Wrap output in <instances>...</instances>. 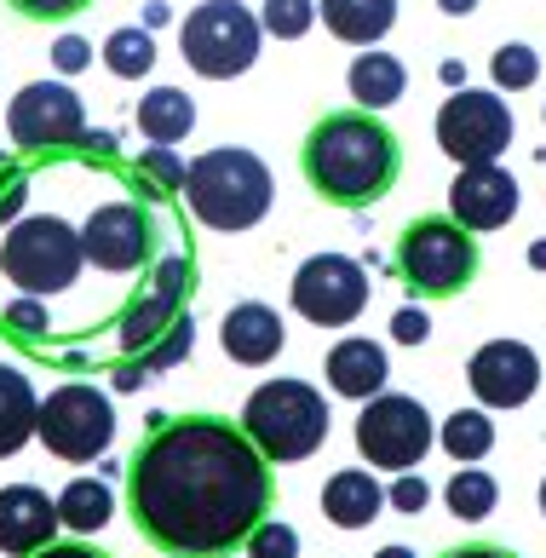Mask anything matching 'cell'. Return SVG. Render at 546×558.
Listing matches in <instances>:
<instances>
[{"label":"cell","instance_id":"cell-33","mask_svg":"<svg viewBox=\"0 0 546 558\" xmlns=\"http://www.w3.org/2000/svg\"><path fill=\"white\" fill-rule=\"evenodd\" d=\"M138 179H156L161 191H184V161L173 156V144H150L138 156Z\"/></svg>","mask_w":546,"mask_h":558},{"label":"cell","instance_id":"cell-34","mask_svg":"<svg viewBox=\"0 0 546 558\" xmlns=\"http://www.w3.org/2000/svg\"><path fill=\"white\" fill-rule=\"evenodd\" d=\"M386 507H397L403 519H420V512L432 507V484L420 478V472H397V484L386 489Z\"/></svg>","mask_w":546,"mask_h":558},{"label":"cell","instance_id":"cell-43","mask_svg":"<svg viewBox=\"0 0 546 558\" xmlns=\"http://www.w3.org/2000/svg\"><path fill=\"white\" fill-rule=\"evenodd\" d=\"M150 24H167V7H161V0H150V7H144V29H150Z\"/></svg>","mask_w":546,"mask_h":558},{"label":"cell","instance_id":"cell-1","mask_svg":"<svg viewBox=\"0 0 546 558\" xmlns=\"http://www.w3.org/2000/svg\"><path fill=\"white\" fill-rule=\"evenodd\" d=\"M270 501L277 472L225 415H156L128 461V512L167 558H230Z\"/></svg>","mask_w":546,"mask_h":558},{"label":"cell","instance_id":"cell-44","mask_svg":"<svg viewBox=\"0 0 546 558\" xmlns=\"http://www.w3.org/2000/svg\"><path fill=\"white\" fill-rule=\"evenodd\" d=\"M374 558H420V553H414V547H403V542H391V547H380Z\"/></svg>","mask_w":546,"mask_h":558},{"label":"cell","instance_id":"cell-46","mask_svg":"<svg viewBox=\"0 0 546 558\" xmlns=\"http://www.w3.org/2000/svg\"><path fill=\"white\" fill-rule=\"evenodd\" d=\"M541 512H546V478H541Z\"/></svg>","mask_w":546,"mask_h":558},{"label":"cell","instance_id":"cell-41","mask_svg":"<svg viewBox=\"0 0 546 558\" xmlns=\"http://www.w3.org/2000/svg\"><path fill=\"white\" fill-rule=\"evenodd\" d=\"M444 558H518L512 547H495V542H466V547H449Z\"/></svg>","mask_w":546,"mask_h":558},{"label":"cell","instance_id":"cell-35","mask_svg":"<svg viewBox=\"0 0 546 558\" xmlns=\"http://www.w3.org/2000/svg\"><path fill=\"white\" fill-rule=\"evenodd\" d=\"M17 17H29V24H70L93 7V0H7Z\"/></svg>","mask_w":546,"mask_h":558},{"label":"cell","instance_id":"cell-7","mask_svg":"<svg viewBox=\"0 0 546 558\" xmlns=\"http://www.w3.org/2000/svg\"><path fill=\"white\" fill-rule=\"evenodd\" d=\"M259 40H265V29L242 0H202V7H191V17L179 24L184 64L207 81L247 75L259 58Z\"/></svg>","mask_w":546,"mask_h":558},{"label":"cell","instance_id":"cell-23","mask_svg":"<svg viewBox=\"0 0 546 558\" xmlns=\"http://www.w3.org/2000/svg\"><path fill=\"white\" fill-rule=\"evenodd\" d=\"M35 409H40V398H35L29 375L17 363H0V461L35 438Z\"/></svg>","mask_w":546,"mask_h":558},{"label":"cell","instance_id":"cell-9","mask_svg":"<svg viewBox=\"0 0 546 558\" xmlns=\"http://www.w3.org/2000/svg\"><path fill=\"white\" fill-rule=\"evenodd\" d=\"M432 444H437V426L426 403L403 398V391H380L356 415V454L380 472H414L432 454Z\"/></svg>","mask_w":546,"mask_h":558},{"label":"cell","instance_id":"cell-28","mask_svg":"<svg viewBox=\"0 0 546 558\" xmlns=\"http://www.w3.org/2000/svg\"><path fill=\"white\" fill-rule=\"evenodd\" d=\"M104 64H110V75L121 81H144L156 70V40L144 24H128V29H116L110 40H104Z\"/></svg>","mask_w":546,"mask_h":558},{"label":"cell","instance_id":"cell-4","mask_svg":"<svg viewBox=\"0 0 546 558\" xmlns=\"http://www.w3.org/2000/svg\"><path fill=\"white\" fill-rule=\"evenodd\" d=\"M328 398L311 380H265L242 403V438L265 454V466L311 461L328 444Z\"/></svg>","mask_w":546,"mask_h":558},{"label":"cell","instance_id":"cell-39","mask_svg":"<svg viewBox=\"0 0 546 558\" xmlns=\"http://www.w3.org/2000/svg\"><path fill=\"white\" fill-rule=\"evenodd\" d=\"M7 323L17 328V335H40V328H47V312H40V300H17V305H7Z\"/></svg>","mask_w":546,"mask_h":558},{"label":"cell","instance_id":"cell-17","mask_svg":"<svg viewBox=\"0 0 546 558\" xmlns=\"http://www.w3.org/2000/svg\"><path fill=\"white\" fill-rule=\"evenodd\" d=\"M58 542V507L47 489L35 484H7L0 489V553L7 558H29L40 547Z\"/></svg>","mask_w":546,"mask_h":558},{"label":"cell","instance_id":"cell-5","mask_svg":"<svg viewBox=\"0 0 546 558\" xmlns=\"http://www.w3.org/2000/svg\"><path fill=\"white\" fill-rule=\"evenodd\" d=\"M477 236L460 231L449 214H426L397 236V277L414 300H454L477 277Z\"/></svg>","mask_w":546,"mask_h":558},{"label":"cell","instance_id":"cell-26","mask_svg":"<svg viewBox=\"0 0 546 558\" xmlns=\"http://www.w3.org/2000/svg\"><path fill=\"white\" fill-rule=\"evenodd\" d=\"M437 444H444L449 461L477 466L483 454L495 449V421H489V409H454V415L437 426Z\"/></svg>","mask_w":546,"mask_h":558},{"label":"cell","instance_id":"cell-19","mask_svg":"<svg viewBox=\"0 0 546 558\" xmlns=\"http://www.w3.org/2000/svg\"><path fill=\"white\" fill-rule=\"evenodd\" d=\"M323 375H328V391H340V398H351V403L380 398V391H386V375H391L386 345L351 335V340H340V345H333L328 357H323Z\"/></svg>","mask_w":546,"mask_h":558},{"label":"cell","instance_id":"cell-18","mask_svg":"<svg viewBox=\"0 0 546 558\" xmlns=\"http://www.w3.org/2000/svg\"><path fill=\"white\" fill-rule=\"evenodd\" d=\"M219 345H225V357H230V363L265 368V363H277V357H282L288 328H282V317L270 312V305L247 300V305H230V312H225V323H219Z\"/></svg>","mask_w":546,"mask_h":558},{"label":"cell","instance_id":"cell-16","mask_svg":"<svg viewBox=\"0 0 546 558\" xmlns=\"http://www.w3.org/2000/svg\"><path fill=\"white\" fill-rule=\"evenodd\" d=\"M518 214V179L500 168V161H483V168H460L449 184V219L460 231H500Z\"/></svg>","mask_w":546,"mask_h":558},{"label":"cell","instance_id":"cell-31","mask_svg":"<svg viewBox=\"0 0 546 558\" xmlns=\"http://www.w3.org/2000/svg\"><path fill=\"white\" fill-rule=\"evenodd\" d=\"M495 87L500 93H523V87H535L541 81V52L535 47H523V40H507V47L495 52Z\"/></svg>","mask_w":546,"mask_h":558},{"label":"cell","instance_id":"cell-2","mask_svg":"<svg viewBox=\"0 0 546 558\" xmlns=\"http://www.w3.org/2000/svg\"><path fill=\"white\" fill-rule=\"evenodd\" d=\"M300 173L328 208H374L403 173V144L368 110H333L300 144Z\"/></svg>","mask_w":546,"mask_h":558},{"label":"cell","instance_id":"cell-8","mask_svg":"<svg viewBox=\"0 0 546 558\" xmlns=\"http://www.w3.org/2000/svg\"><path fill=\"white\" fill-rule=\"evenodd\" d=\"M35 438L47 444V454H58V461L87 466L116 444V403L104 398L98 386H81V380L58 386L35 409Z\"/></svg>","mask_w":546,"mask_h":558},{"label":"cell","instance_id":"cell-27","mask_svg":"<svg viewBox=\"0 0 546 558\" xmlns=\"http://www.w3.org/2000/svg\"><path fill=\"white\" fill-rule=\"evenodd\" d=\"M444 501H449V512L460 524H477V519H489V512H495L500 489H495V478L483 466H460L454 478L444 484Z\"/></svg>","mask_w":546,"mask_h":558},{"label":"cell","instance_id":"cell-15","mask_svg":"<svg viewBox=\"0 0 546 558\" xmlns=\"http://www.w3.org/2000/svg\"><path fill=\"white\" fill-rule=\"evenodd\" d=\"M466 380L483 409H523L541 386V357L523 340H489L472 351Z\"/></svg>","mask_w":546,"mask_h":558},{"label":"cell","instance_id":"cell-37","mask_svg":"<svg viewBox=\"0 0 546 558\" xmlns=\"http://www.w3.org/2000/svg\"><path fill=\"white\" fill-rule=\"evenodd\" d=\"M52 64L64 70V75H75V70L93 64V47H87L81 35H58V40H52Z\"/></svg>","mask_w":546,"mask_h":558},{"label":"cell","instance_id":"cell-20","mask_svg":"<svg viewBox=\"0 0 546 558\" xmlns=\"http://www.w3.org/2000/svg\"><path fill=\"white\" fill-rule=\"evenodd\" d=\"M380 507H386V489L363 466H345V472H333V478L323 484V519L340 524V530L374 524V519H380Z\"/></svg>","mask_w":546,"mask_h":558},{"label":"cell","instance_id":"cell-32","mask_svg":"<svg viewBox=\"0 0 546 558\" xmlns=\"http://www.w3.org/2000/svg\"><path fill=\"white\" fill-rule=\"evenodd\" d=\"M247 558H300V530L282 524V519H265L254 535L242 542Z\"/></svg>","mask_w":546,"mask_h":558},{"label":"cell","instance_id":"cell-38","mask_svg":"<svg viewBox=\"0 0 546 558\" xmlns=\"http://www.w3.org/2000/svg\"><path fill=\"white\" fill-rule=\"evenodd\" d=\"M391 335L403 340V345H426V335H432V323H426V312H414V305H403V312L391 317Z\"/></svg>","mask_w":546,"mask_h":558},{"label":"cell","instance_id":"cell-6","mask_svg":"<svg viewBox=\"0 0 546 558\" xmlns=\"http://www.w3.org/2000/svg\"><path fill=\"white\" fill-rule=\"evenodd\" d=\"M81 231L58 214H35L7 225V242H0V277H7L24 300H47L64 294L81 277Z\"/></svg>","mask_w":546,"mask_h":558},{"label":"cell","instance_id":"cell-12","mask_svg":"<svg viewBox=\"0 0 546 558\" xmlns=\"http://www.w3.org/2000/svg\"><path fill=\"white\" fill-rule=\"evenodd\" d=\"M7 133L24 156H52V150L81 144L87 110H81V98L64 87V81H29L7 110Z\"/></svg>","mask_w":546,"mask_h":558},{"label":"cell","instance_id":"cell-22","mask_svg":"<svg viewBox=\"0 0 546 558\" xmlns=\"http://www.w3.org/2000/svg\"><path fill=\"white\" fill-rule=\"evenodd\" d=\"M345 87H351V98H356V110L380 116V110H391L397 98H403L409 70L397 64L391 52H356L351 70H345Z\"/></svg>","mask_w":546,"mask_h":558},{"label":"cell","instance_id":"cell-45","mask_svg":"<svg viewBox=\"0 0 546 558\" xmlns=\"http://www.w3.org/2000/svg\"><path fill=\"white\" fill-rule=\"evenodd\" d=\"M530 265H535V271H546V242H535V247H530Z\"/></svg>","mask_w":546,"mask_h":558},{"label":"cell","instance_id":"cell-36","mask_svg":"<svg viewBox=\"0 0 546 558\" xmlns=\"http://www.w3.org/2000/svg\"><path fill=\"white\" fill-rule=\"evenodd\" d=\"M24 202H29V179H24V168H17L7 150H0V225L24 214Z\"/></svg>","mask_w":546,"mask_h":558},{"label":"cell","instance_id":"cell-11","mask_svg":"<svg viewBox=\"0 0 546 558\" xmlns=\"http://www.w3.org/2000/svg\"><path fill=\"white\" fill-rule=\"evenodd\" d=\"M288 300L305 323L345 328V323L363 317V305H368V271L351 254H311L300 271H293Z\"/></svg>","mask_w":546,"mask_h":558},{"label":"cell","instance_id":"cell-40","mask_svg":"<svg viewBox=\"0 0 546 558\" xmlns=\"http://www.w3.org/2000/svg\"><path fill=\"white\" fill-rule=\"evenodd\" d=\"M29 558H110V553H98V547H87V542H52V547H40V553H29Z\"/></svg>","mask_w":546,"mask_h":558},{"label":"cell","instance_id":"cell-30","mask_svg":"<svg viewBox=\"0 0 546 558\" xmlns=\"http://www.w3.org/2000/svg\"><path fill=\"white\" fill-rule=\"evenodd\" d=\"M254 17H259V29H265V35L300 40V35H311V24H317V0H265Z\"/></svg>","mask_w":546,"mask_h":558},{"label":"cell","instance_id":"cell-25","mask_svg":"<svg viewBox=\"0 0 546 558\" xmlns=\"http://www.w3.org/2000/svg\"><path fill=\"white\" fill-rule=\"evenodd\" d=\"M52 507H58V530H75V535H98L116 519V495L104 478H70Z\"/></svg>","mask_w":546,"mask_h":558},{"label":"cell","instance_id":"cell-21","mask_svg":"<svg viewBox=\"0 0 546 558\" xmlns=\"http://www.w3.org/2000/svg\"><path fill=\"white\" fill-rule=\"evenodd\" d=\"M317 17L345 47H374L397 24V0H317Z\"/></svg>","mask_w":546,"mask_h":558},{"label":"cell","instance_id":"cell-14","mask_svg":"<svg viewBox=\"0 0 546 558\" xmlns=\"http://www.w3.org/2000/svg\"><path fill=\"white\" fill-rule=\"evenodd\" d=\"M81 259L98 271H144L156 259V214L138 202H104L81 225Z\"/></svg>","mask_w":546,"mask_h":558},{"label":"cell","instance_id":"cell-10","mask_svg":"<svg viewBox=\"0 0 546 558\" xmlns=\"http://www.w3.org/2000/svg\"><path fill=\"white\" fill-rule=\"evenodd\" d=\"M512 105L500 93H477V87H460L454 98H444L437 110V144L444 156L460 161V168H483V161H500L512 150Z\"/></svg>","mask_w":546,"mask_h":558},{"label":"cell","instance_id":"cell-13","mask_svg":"<svg viewBox=\"0 0 546 558\" xmlns=\"http://www.w3.org/2000/svg\"><path fill=\"white\" fill-rule=\"evenodd\" d=\"M191 282H196V265L173 254V259H161L150 282H138L133 288V300L121 305V323H116V335H121V351L128 357H138V351H150L167 328H173L184 317V300H191Z\"/></svg>","mask_w":546,"mask_h":558},{"label":"cell","instance_id":"cell-29","mask_svg":"<svg viewBox=\"0 0 546 558\" xmlns=\"http://www.w3.org/2000/svg\"><path fill=\"white\" fill-rule=\"evenodd\" d=\"M191 345H196V323H191V317H179V323L167 328V335H161L150 351H138V357H128V363L138 368L144 380H150V375H161V368H173V363L191 357Z\"/></svg>","mask_w":546,"mask_h":558},{"label":"cell","instance_id":"cell-3","mask_svg":"<svg viewBox=\"0 0 546 558\" xmlns=\"http://www.w3.org/2000/svg\"><path fill=\"white\" fill-rule=\"evenodd\" d=\"M184 196H191V214L207 225V231L236 236V231H254V225L270 214L277 184H270V168L254 150L219 144V150H207L184 168Z\"/></svg>","mask_w":546,"mask_h":558},{"label":"cell","instance_id":"cell-42","mask_svg":"<svg viewBox=\"0 0 546 558\" xmlns=\"http://www.w3.org/2000/svg\"><path fill=\"white\" fill-rule=\"evenodd\" d=\"M437 7H444L449 17H472V12H477V0H437Z\"/></svg>","mask_w":546,"mask_h":558},{"label":"cell","instance_id":"cell-24","mask_svg":"<svg viewBox=\"0 0 546 558\" xmlns=\"http://www.w3.org/2000/svg\"><path fill=\"white\" fill-rule=\"evenodd\" d=\"M196 128V105H191V93H179V87H150L138 98V133L150 138V144H179V138H191Z\"/></svg>","mask_w":546,"mask_h":558}]
</instances>
